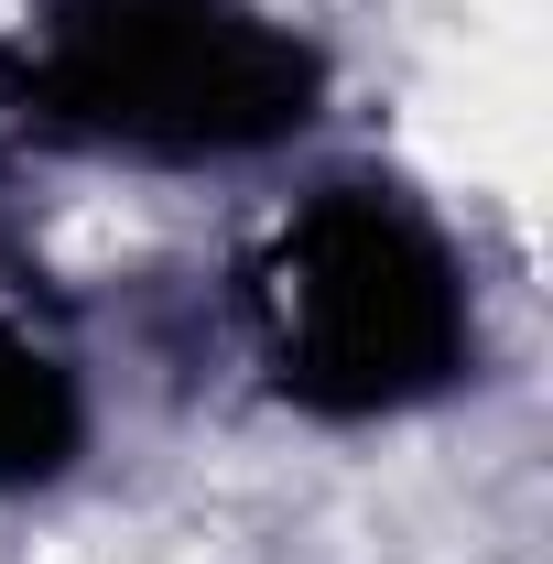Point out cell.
<instances>
[{
	"mask_svg": "<svg viewBox=\"0 0 553 564\" xmlns=\"http://www.w3.org/2000/svg\"><path fill=\"white\" fill-rule=\"evenodd\" d=\"M326 55L272 0H44L22 22V131L141 163L207 174L261 163L315 120Z\"/></svg>",
	"mask_w": 553,
	"mask_h": 564,
	"instance_id": "1",
	"label": "cell"
},
{
	"mask_svg": "<svg viewBox=\"0 0 553 564\" xmlns=\"http://www.w3.org/2000/svg\"><path fill=\"white\" fill-rule=\"evenodd\" d=\"M76 445H87V391H76V369L44 348L33 326L0 315V489L66 478Z\"/></svg>",
	"mask_w": 553,
	"mask_h": 564,
	"instance_id": "3",
	"label": "cell"
},
{
	"mask_svg": "<svg viewBox=\"0 0 553 564\" xmlns=\"http://www.w3.org/2000/svg\"><path fill=\"white\" fill-rule=\"evenodd\" d=\"M250 337L282 402L326 423H391L467 380L478 293L445 217L402 185H326L282 207L250 261Z\"/></svg>",
	"mask_w": 553,
	"mask_h": 564,
	"instance_id": "2",
	"label": "cell"
}]
</instances>
